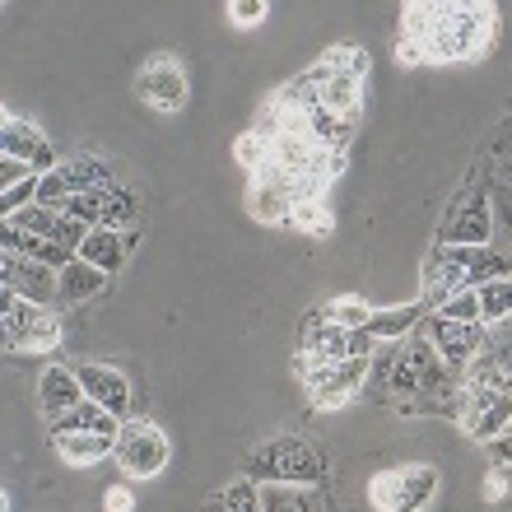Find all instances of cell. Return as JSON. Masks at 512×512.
<instances>
[{"instance_id":"37","label":"cell","mask_w":512,"mask_h":512,"mask_svg":"<svg viewBox=\"0 0 512 512\" xmlns=\"http://www.w3.org/2000/svg\"><path fill=\"white\" fill-rule=\"evenodd\" d=\"M489 461H494V471H508V457H512V443H508V433H499V438H489L485 443Z\"/></svg>"},{"instance_id":"16","label":"cell","mask_w":512,"mask_h":512,"mask_svg":"<svg viewBox=\"0 0 512 512\" xmlns=\"http://www.w3.org/2000/svg\"><path fill=\"white\" fill-rule=\"evenodd\" d=\"M108 289V275L103 270H94L89 261H70V266H61L56 270V294L61 298H70V303H84V298H94V294H103Z\"/></svg>"},{"instance_id":"36","label":"cell","mask_w":512,"mask_h":512,"mask_svg":"<svg viewBox=\"0 0 512 512\" xmlns=\"http://www.w3.org/2000/svg\"><path fill=\"white\" fill-rule=\"evenodd\" d=\"M103 508H108V512H135V494H131V485H112L108 494H103Z\"/></svg>"},{"instance_id":"19","label":"cell","mask_w":512,"mask_h":512,"mask_svg":"<svg viewBox=\"0 0 512 512\" xmlns=\"http://www.w3.org/2000/svg\"><path fill=\"white\" fill-rule=\"evenodd\" d=\"M256 503L261 512H317L322 499L312 489H298V485H256Z\"/></svg>"},{"instance_id":"24","label":"cell","mask_w":512,"mask_h":512,"mask_svg":"<svg viewBox=\"0 0 512 512\" xmlns=\"http://www.w3.org/2000/svg\"><path fill=\"white\" fill-rule=\"evenodd\" d=\"M56 345H61V322L52 317V308H42L38 322L19 336V345H14V350H19V354H47V350H56Z\"/></svg>"},{"instance_id":"32","label":"cell","mask_w":512,"mask_h":512,"mask_svg":"<svg viewBox=\"0 0 512 512\" xmlns=\"http://www.w3.org/2000/svg\"><path fill=\"white\" fill-rule=\"evenodd\" d=\"M233 154H238V163H243V168H247V173H261V168H266V163H270V145H266V140H261V135H252V131H247L243 135V140H238V145H233Z\"/></svg>"},{"instance_id":"22","label":"cell","mask_w":512,"mask_h":512,"mask_svg":"<svg viewBox=\"0 0 512 512\" xmlns=\"http://www.w3.org/2000/svg\"><path fill=\"white\" fill-rule=\"evenodd\" d=\"M322 317L331 326H340V331H364L368 317H373V303H364L359 294H340L322 308Z\"/></svg>"},{"instance_id":"17","label":"cell","mask_w":512,"mask_h":512,"mask_svg":"<svg viewBox=\"0 0 512 512\" xmlns=\"http://www.w3.org/2000/svg\"><path fill=\"white\" fill-rule=\"evenodd\" d=\"M52 443L66 466H98L103 457H112V443H117V438H103V433H61Z\"/></svg>"},{"instance_id":"38","label":"cell","mask_w":512,"mask_h":512,"mask_svg":"<svg viewBox=\"0 0 512 512\" xmlns=\"http://www.w3.org/2000/svg\"><path fill=\"white\" fill-rule=\"evenodd\" d=\"M396 61H401V66H424V47L410 42V38H401L396 42Z\"/></svg>"},{"instance_id":"34","label":"cell","mask_w":512,"mask_h":512,"mask_svg":"<svg viewBox=\"0 0 512 512\" xmlns=\"http://www.w3.org/2000/svg\"><path fill=\"white\" fill-rule=\"evenodd\" d=\"M373 350H378V340L368 331H345V354L350 359H373Z\"/></svg>"},{"instance_id":"11","label":"cell","mask_w":512,"mask_h":512,"mask_svg":"<svg viewBox=\"0 0 512 512\" xmlns=\"http://www.w3.org/2000/svg\"><path fill=\"white\" fill-rule=\"evenodd\" d=\"M443 247H485L489 243V201L485 196H475L457 210V215H447L443 224Z\"/></svg>"},{"instance_id":"14","label":"cell","mask_w":512,"mask_h":512,"mask_svg":"<svg viewBox=\"0 0 512 512\" xmlns=\"http://www.w3.org/2000/svg\"><path fill=\"white\" fill-rule=\"evenodd\" d=\"M424 312H429V303H401V308H373V317H368V336L378 340H405L415 336L419 322H424Z\"/></svg>"},{"instance_id":"13","label":"cell","mask_w":512,"mask_h":512,"mask_svg":"<svg viewBox=\"0 0 512 512\" xmlns=\"http://www.w3.org/2000/svg\"><path fill=\"white\" fill-rule=\"evenodd\" d=\"M80 401H84V391H80V382H75V373H70L66 364L42 368V378H38V410L42 415L56 419V415H66V410H75Z\"/></svg>"},{"instance_id":"26","label":"cell","mask_w":512,"mask_h":512,"mask_svg":"<svg viewBox=\"0 0 512 512\" xmlns=\"http://www.w3.org/2000/svg\"><path fill=\"white\" fill-rule=\"evenodd\" d=\"M289 229L312 233V238H326V233L336 229V215L326 210V201H303V205H294V215H289Z\"/></svg>"},{"instance_id":"39","label":"cell","mask_w":512,"mask_h":512,"mask_svg":"<svg viewBox=\"0 0 512 512\" xmlns=\"http://www.w3.org/2000/svg\"><path fill=\"white\" fill-rule=\"evenodd\" d=\"M508 494V471H489V480H485V499L494 503V499H503Z\"/></svg>"},{"instance_id":"20","label":"cell","mask_w":512,"mask_h":512,"mask_svg":"<svg viewBox=\"0 0 512 512\" xmlns=\"http://www.w3.org/2000/svg\"><path fill=\"white\" fill-rule=\"evenodd\" d=\"M135 215H140V201H135V191L126 187V182L103 187V215H98V229L126 233V224H135Z\"/></svg>"},{"instance_id":"28","label":"cell","mask_w":512,"mask_h":512,"mask_svg":"<svg viewBox=\"0 0 512 512\" xmlns=\"http://www.w3.org/2000/svg\"><path fill=\"white\" fill-rule=\"evenodd\" d=\"M205 512H261V503H256V485L252 480H238V485H229L224 494H215V499L205 503Z\"/></svg>"},{"instance_id":"4","label":"cell","mask_w":512,"mask_h":512,"mask_svg":"<svg viewBox=\"0 0 512 512\" xmlns=\"http://www.w3.org/2000/svg\"><path fill=\"white\" fill-rule=\"evenodd\" d=\"M419 336L429 340L433 354H438V359L447 364V373L457 378L461 368H466V359L480 350V340H485V322H443V317L433 312V317L419 322Z\"/></svg>"},{"instance_id":"8","label":"cell","mask_w":512,"mask_h":512,"mask_svg":"<svg viewBox=\"0 0 512 512\" xmlns=\"http://www.w3.org/2000/svg\"><path fill=\"white\" fill-rule=\"evenodd\" d=\"M70 373H75V382H80L84 401L103 405L112 419H131V382H126L117 368H108V364H75Z\"/></svg>"},{"instance_id":"31","label":"cell","mask_w":512,"mask_h":512,"mask_svg":"<svg viewBox=\"0 0 512 512\" xmlns=\"http://www.w3.org/2000/svg\"><path fill=\"white\" fill-rule=\"evenodd\" d=\"M433 312H438L443 322H480V303H475V289H457V294H447Z\"/></svg>"},{"instance_id":"7","label":"cell","mask_w":512,"mask_h":512,"mask_svg":"<svg viewBox=\"0 0 512 512\" xmlns=\"http://www.w3.org/2000/svg\"><path fill=\"white\" fill-rule=\"evenodd\" d=\"M135 94L159 112H182L187 108V70L177 66V56H159L135 75Z\"/></svg>"},{"instance_id":"40","label":"cell","mask_w":512,"mask_h":512,"mask_svg":"<svg viewBox=\"0 0 512 512\" xmlns=\"http://www.w3.org/2000/svg\"><path fill=\"white\" fill-rule=\"evenodd\" d=\"M0 512H10V499H5V489H0Z\"/></svg>"},{"instance_id":"2","label":"cell","mask_w":512,"mask_h":512,"mask_svg":"<svg viewBox=\"0 0 512 512\" xmlns=\"http://www.w3.org/2000/svg\"><path fill=\"white\" fill-rule=\"evenodd\" d=\"M433 494H438L433 466H391V471L373 475V485H368V503L378 512H424Z\"/></svg>"},{"instance_id":"27","label":"cell","mask_w":512,"mask_h":512,"mask_svg":"<svg viewBox=\"0 0 512 512\" xmlns=\"http://www.w3.org/2000/svg\"><path fill=\"white\" fill-rule=\"evenodd\" d=\"M56 215L75 219L80 229H98V215H103V191H80V196H66L56 205Z\"/></svg>"},{"instance_id":"3","label":"cell","mask_w":512,"mask_h":512,"mask_svg":"<svg viewBox=\"0 0 512 512\" xmlns=\"http://www.w3.org/2000/svg\"><path fill=\"white\" fill-rule=\"evenodd\" d=\"M112 457L122 461V471L135 475V480H154V475L168 466L173 457V447L163 438L159 424H149V419H122V429H117V443H112Z\"/></svg>"},{"instance_id":"1","label":"cell","mask_w":512,"mask_h":512,"mask_svg":"<svg viewBox=\"0 0 512 512\" xmlns=\"http://www.w3.org/2000/svg\"><path fill=\"white\" fill-rule=\"evenodd\" d=\"M243 475L252 485H298V489H317L326 480V461L308 438H270L266 447H256L243 461Z\"/></svg>"},{"instance_id":"29","label":"cell","mask_w":512,"mask_h":512,"mask_svg":"<svg viewBox=\"0 0 512 512\" xmlns=\"http://www.w3.org/2000/svg\"><path fill=\"white\" fill-rule=\"evenodd\" d=\"M317 66L336 70V75H354V80H364L368 75V52H359V47H331V52H322Z\"/></svg>"},{"instance_id":"21","label":"cell","mask_w":512,"mask_h":512,"mask_svg":"<svg viewBox=\"0 0 512 512\" xmlns=\"http://www.w3.org/2000/svg\"><path fill=\"white\" fill-rule=\"evenodd\" d=\"M66 168V182H70V196H80V191H103L117 182V173H112L103 159H94V154H80V159L61 163Z\"/></svg>"},{"instance_id":"12","label":"cell","mask_w":512,"mask_h":512,"mask_svg":"<svg viewBox=\"0 0 512 512\" xmlns=\"http://www.w3.org/2000/svg\"><path fill=\"white\" fill-rule=\"evenodd\" d=\"M317 108L331 112V117H345V122H359V112H364V80L326 70V75H322V89H317Z\"/></svg>"},{"instance_id":"5","label":"cell","mask_w":512,"mask_h":512,"mask_svg":"<svg viewBox=\"0 0 512 512\" xmlns=\"http://www.w3.org/2000/svg\"><path fill=\"white\" fill-rule=\"evenodd\" d=\"M340 359H350L345 354V331L340 326H331L322 317V312H312L308 322H303V336H298V373H303V382L312 378V373H322V368L340 364Z\"/></svg>"},{"instance_id":"30","label":"cell","mask_w":512,"mask_h":512,"mask_svg":"<svg viewBox=\"0 0 512 512\" xmlns=\"http://www.w3.org/2000/svg\"><path fill=\"white\" fill-rule=\"evenodd\" d=\"M66 196H70V182H66V168H61V163H56L52 173H38V182H33V205L56 210Z\"/></svg>"},{"instance_id":"6","label":"cell","mask_w":512,"mask_h":512,"mask_svg":"<svg viewBox=\"0 0 512 512\" xmlns=\"http://www.w3.org/2000/svg\"><path fill=\"white\" fill-rule=\"evenodd\" d=\"M368 387V359H340L308 378V396L317 410H340Z\"/></svg>"},{"instance_id":"23","label":"cell","mask_w":512,"mask_h":512,"mask_svg":"<svg viewBox=\"0 0 512 512\" xmlns=\"http://www.w3.org/2000/svg\"><path fill=\"white\" fill-rule=\"evenodd\" d=\"M489 280H508V256L503 252H489V247H475L471 261H466V289H480Z\"/></svg>"},{"instance_id":"33","label":"cell","mask_w":512,"mask_h":512,"mask_svg":"<svg viewBox=\"0 0 512 512\" xmlns=\"http://www.w3.org/2000/svg\"><path fill=\"white\" fill-rule=\"evenodd\" d=\"M266 14H270V5L266 0H233L229 5V19L238 28H252V24H266Z\"/></svg>"},{"instance_id":"35","label":"cell","mask_w":512,"mask_h":512,"mask_svg":"<svg viewBox=\"0 0 512 512\" xmlns=\"http://www.w3.org/2000/svg\"><path fill=\"white\" fill-rule=\"evenodd\" d=\"M28 168L24 163H14V159H5V154H0V191H10V187H19V182H28Z\"/></svg>"},{"instance_id":"15","label":"cell","mask_w":512,"mask_h":512,"mask_svg":"<svg viewBox=\"0 0 512 512\" xmlns=\"http://www.w3.org/2000/svg\"><path fill=\"white\" fill-rule=\"evenodd\" d=\"M47 429H52V438H61V433H103V438H117L122 419H112L108 410L94 401H80L75 410H66V415L47 419Z\"/></svg>"},{"instance_id":"25","label":"cell","mask_w":512,"mask_h":512,"mask_svg":"<svg viewBox=\"0 0 512 512\" xmlns=\"http://www.w3.org/2000/svg\"><path fill=\"white\" fill-rule=\"evenodd\" d=\"M475 303H480V322L494 326V322H508L512 312V284L508 280H489L475 289Z\"/></svg>"},{"instance_id":"18","label":"cell","mask_w":512,"mask_h":512,"mask_svg":"<svg viewBox=\"0 0 512 512\" xmlns=\"http://www.w3.org/2000/svg\"><path fill=\"white\" fill-rule=\"evenodd\" d=\"M247 210H252L261 224H280V229H289L294 201H289L275 182H252V191H247Z\"/></svg>"},{"instance_id":"9","label":"cell","mask_w":512,"mask_h":512,"mask_svg":"<svg viewBox=\"0 0 512 512\" xmlns=\"http://www.w3.org/2000/svg\"><path fill=\"white\" fill-rule=\"evenodd\" d=\"M0 154L14 163H24L33 177L56 168V154H52V145H47V135L33 122H19V117H10V122L0 126Z\"/></svg>"},{"instance_id":"10","label":"cell","mask_w":512,"mask_h":512,"mask_svg":"<svg viewBox=\"0 0 512 512\" xmlns=\"http://www.w3.org/2000/svg\"><path fill=\"white\" fill-rule=\"evenodd\" d=\"M131 233H117V229H89L84 233V243H80V261H89L94 270H103V275H117V270L126 266V256H131Z\"/></svg>"}]
</instances>
